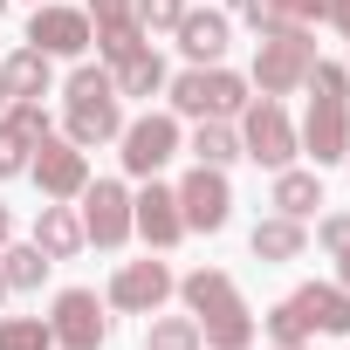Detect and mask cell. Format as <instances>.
I'll return each instance as SVG.
<instances>
[{
    "label": "cell",
    "mask_w": 350,
    "mask_h": 350,
    "mask_svg": "<svg viewBox=\"0 0 350 350\" xmlns=\"http://www.w3.org/2000/svg\"><path fill=\"white\" fill-rule=\"evenodd\" d=\"M172 295H186V309H193V323H200V336H206V350H247L254 343V309L241 302V288H234V275L227 268H193Z\"/></svg>",
    "instance_id": "6da1fadb"
},
{
    "label": "cell",
    "mask_w": 350,
    "mask_h": 350,
    "mask_svg": "<svg viewBox=\"0 0 350 350\" xmlns=\"http://www.w3.org/2000/svg\"><path fill=\"white\" fill-rule=\"evenodd\" d=\"M309 117H302V151H309V165L323 172V165H343L350 158V76H343V62H323L316 55V69H309Z\"/></svg>",
    "instance_id": "7a4b0ae2"
},
{
    "label": "cell",
    "mask_w": 350,
    "mask_h": 350,
    "mask_svg": "<svg viewBox=\"0 0 350 350\" xmlns=\"http://www.w3.org/2000/svg\"><path fill=\"white\" fill-rule=\"evenodd\" d=\"M69 124H62V137L69 144H83V151H96V144H110L117 131H124V96H117V83H110V69H96V62H83L76 76H69Z\"/></svg>",
    "instance_id": "3957f363"
},
{
    "label": "cell",
    "mask_w": 350,
    "mask_h": 350,
    "mask_svg": "<svg viewBox=\"0 0 350 350\" xmlns=\"http://www.w3.org/2000/svg\"><path fill=\"white\" fill-rule=\"evenodd\" d=\"M247 90H254V83H247L241 69H227V62H206V69H186V76L165 83L172 117H193V124H200V117H227V124H234V117L247 110Z\"/></svg>",
    "instance_id": "277c9868"
},
{
    "label": "cell",
    "mask_w": 350,
    "mask_h": 350,
    "mask_svg": "<svg viewBox=\"0 0 350 350\" xmlns=\"http://www.w3.org/2000/svg\"><path fill=\"white\" fill-rule=\"evenodd\" d=\"M309 69H316V35L309 28H268L261 49H254V76L247 83L261 96H288V90L309 83Z\"/></svg>",
    "instance_id": "5b68a950"
},
{
    "label": "cell",
    "mask_w": 350,
    "mask_h": 350,
    "mask_svg": "<svg viewBox=\"0 0 350 350\" xmlns=\"http://www.w3.org/2000/svg\"><path fill=\"white\" fill-rule=\"evenodd\" d=\"M234 131H241V158H254V165H268V172L295 165V151H302V137H295L282 96H247V110L234 117Z\"/></svg>",
    "instance_id": "8992f818"
},
{
    "label": "cell",
    "mask_w": 350,
    "mask_h": 350,
    "mask_svg": "<svg viewBox=\"0 0 350 350\" xmlns=\"http://www.w3.org/2000/svg\"><path fill=\"white\" fill-rule=\"evenodd\" d=\"M117 158H124V172L131 179H158V172L179 158V117L172 110H144V117H131L124 131H117Z\"/></svg>",
    "instance_id": "52a82bcc"
},
{
    "label": "cell",
    "mask_w": 350,
    "mask_h": 350,
    "mask_svg": "<svg viewBox=\"0 0 350 350\" xmlns=\"http://www.w3.org/2000/svg\"><path fill=\"white\" fill-rule=\"evenodd\" d=\"M172 193H179V220H186V234H220V227L234 220V186H227L220 165H193Z\"/></svg>",
    "instance_id": "ba28073f"
},
{
    "label": "cell",
    "mask_w": 350,
    "mask_h": 350,
    "mask_svg": "<svg viewBox=\"0 0 350 350\" xmlns=\"http://www.w3.org/2000/svg\"><path fill=\"white\" fill-rule=\"evenodd\" d=\"M76 200H83L76 220H83V241L90 247H124L131 241V186L124 179H90Z\"/></svg>",
    "instance_id": "9c48e42d"
},
{
    "label": "cell",
    "mask_w": 350,
    "mask_h": 350,
    "mask_svg": "<svg viewBox=\"0 0 350 350\" xmlns=\"http://www.w3.org/2000/svg\"><path fill=\"white\" fill-rule=\"evenodd\" d=\"M172 288H179V275L144 254V261H124V268L110 275V295H103V302L124 309V316H158V309L172 302Z\"/></svg>",
    "instance_id": "30bf717a"
},
{
    "label": "cell",
    "mask_w": 350,
    "mask_h": 350,
    "mask_svg": "<svg viewBox=\"0 0 350 350\" xmlns=\"http://www.w3.org/2000/svg\"><path fill=\"white\" fill-rule=\"evenodd\" d=\"M28 179L42 186V200H76V193L90 186V151L49 131V137L35 144V158H28Z\"/></svg>",
    "instance_id": "8fae6325"
},
{
    "label": "cell",
    "mask_w": 350,
    "mask_h": 350,
    "mask_svg": "<svg viewBox=\"0 0 350 350\" xmlns=\"http://www.w3.org/2000/svg\"><path fill=\"white\" fill-rule=\"evenodd\" d=\"M49 329H55V350H103L110 316H103L96 288H62L55 309H49Z\"/></svg>",
    "instance_id": "7c38bea8"
},
{
    "label": "cell",
    "mask_w": 350,
    "mask_h": 350,
    "mask_svg": "<svg viewBox=\"0 0 350 350\" xmlns=\"http://www.w3.org/2000/svg\"><path fill=\"white\" fill-rule=\"evenodd\" d=\"M42 137H49V110H42V96H14L8 110H0V179H21Z\"/></svg>",
    "instance_id": "4fadbf2b"
},
{
    "label": "cell",
    "mask_w": 350,
    "mask_h": 350,
    "mask_svg": "<svg viewBox=\"0 0 350 350\" xmlns=\"http://www.w3.org/2000/svg\"><path fill=\"white\" fill-rule=\"evenodd\" d=\"M131 234H144V247H151V254L179 247V241H186L179 193H172V186H158V179H144V193H131Z\"/></svg>",
    "instance_id": "5bb4252c"
},
{
    "label": "cell",
    "mask_w": 350,
    "mask_h": 350,
    "mask_svg": "<svg viewBox=\"0 0 350 350\" xmlns=\"http://www.w3.org/2000/svg\"><path fill=\"white\" fill-rule=\"evenodd\" d=\"M28 42H35L42 55H90L96 28H90V14H83V8H55V0H35Z\"/></svg>",
    "instance_id": "9a60e30c"
},
{
    "label": "cell",
    "mask_w": 350,
    "mask_h": 350,
    "mask_svg": "<svg viewBox=\"0 0 350 350\" xmlns=\"http://www.w3.org/2000/svg\"><path fill=\"white\" fill-rule=\"evenodd\" d=\"M179 55L193 62V69H206V62H227V42H234V21L220 14V8H186L179 14Z\"/></svg>",
    "instance_id": "2e32d148"
},
{
    "label": "cell",
    "mask_w": 350,
    "mask_h": 350,
    "mask_svg": "<svg viewBox=\"0 0 350 350\" xmlns=\"http://www.w3.org/2000/svg\"><path fill=\"white\" fill-rule=\"evenodd\" d=\"M35 247L49 254V261H76L90 241H83V220H76V206H62V200H49L42 213H35Z\"/></svg>",
    "instance_id": "e0dca14e"
},
{
    "label": "cell",
    "mask_w": 350,
    "mask_h": 350,
    "mask_svg": "<svg viewBox=\"0 0 350 350\" xmlns=\"http://www.w3.org/2000/svg\"><path fill=\"white\" fill-rule=\"evenodd\" d=\"M295 309L309 316V329L350 336V288H343V282H309V288H295Z\"/></svg>",
    "instance_id": "ac0fdd59"
},
{
    "label": "cell",
    "mask_w": 350,
    "mask_h": 350,
    "mask_svg": "<svg viewBox=\"0 0 350 350\" xmlns=\"http://www.w3.org/2000/svg\"><path fill=\"white\" fill-rule=\"evenodd\" d=\"M247 247H254V261H302V254H309V227L288 220V213H268V220L247 234Z\"/></svg>",
    "instance_id": "d6986e66"
},
{
    "label": "cell",
    "mask_w": 350,
    "mask_h": 350,
    "mask_svg": "<svg viewBox=\"0 0 350 350\" xmlns=\"http://www.w3.org/2000/svg\"><path fill=\"white\" fill-rule=\"evenodd\" d=\"M110 83H117V96H158L172 76H165L158 49H131L124 62H110Z\"/></svg>",
    "instance_id": "ffe728a7"
},
{
    "label": "cell",
    "mask_w": 350,
    "mask_h": 350,
    "mask_svg": "<svg viewBox=\"0 0 350 350\" xmlns=\"http://www.w3.org/2000/svg\"><path fill=\"white\" fill-rule=\"evenodd\" d=\"M316 206H323V179H316V172H302V165H282V172H275V213L309 220Z\"/></svg>",
    "instance_id": "44dd1931"
},
{
    "label": "cell",
    "mask_w": 350,
    "mask_h": 350,
    "mask_svg": "<svg viewBox=\"0 0 350 350\" xmlns=\"http://www.w3.org/2000/svg\"><path fill=\"white\" fill-rule=\"evenodd\" d=\"M0 76H8L14 96H49V83H55V55H42V49L28 42V49H14L8 62H0Z\"/></svg>",
    "instance_id": "7402d4cb"
},
{
    "label": "cell",
    "mask_w": 350,
    "mask_h": 350,
    "mask_svg": "<svg viewBox=\"0 0 350 350\" xmlns=\"http://www.w3.org/2000/svg\"><path fill=\"white\" fill-rule=\"evenodd\" d=\"M186 151H193V165H220V172H227V165L241 158V131H234L227 117H200V131H193Z\"/></svg>",
    "instance_id": "603a6c76"
},
{
    "label": "cell",
    "mask_w": 350,
    "mask_h": 350,
    "mask_svg": "<svg viewBox=\"0 0 350 350\" xmlns=\"http://www.w3.org/2000/svg\"><path fill=\"white\" fill-rule=\"evenodd\" d=\"M49 268H55V261H49L35 241H28V247H0V275H8V295H35Z\"/></svg>",
    "instance_id": "cb8c5ba5"
},
{
    "label": "cell",
    "mask_w": 350,
    "mask_h": 350,
    "mask_svg": "<svg viewBox=\"0 0 350 350\" xmlns=\"http://www.w3.org/2000/svg\"><path fill=\"white\" fill-rule=\"evenodd\" d=\"M144 350H206V336H200L193 309H186V316H151V329H144Z\"/></svg>",
    "instance_id": "d4e9b609"
},
{
    "label": "cell",
    "mask_w": 350,
    "mask_h": 350,
    "mask_svg": "<svg viewBox=\"0 0 350 350\" xmlns=\"http://www.w3.org/2000/svg\"><path fill=\"white\" fill-rule=\"evenodd\" d=\"M0 350H55L49 316H0Z\"/></svg>",
    "instance_id": "484cf974"
},
{
    "label": "cell",
    "mask_w": 350,
    "mask_h": 350,
    "mask_svg": "<svg viewBox=\"0 0 350 350\" xmlns=\"http://www.w3.org/2000/svg\"><path fill=\"white\" fill-rule=\"evenodd\" d=\"M261 329H268L275 343H309V336H316V329H309V316L295 309V295H288V302H275V309L261 316Z\"/></svg>",
    "instance_id": "4316f807"
},
{
    "label": "cell",
    "mask_w": 350,
    "mask_h": 350,
    "mask_svg": "<svg viewBox=\"0 0 350 350\" xmlns=\"http://www.w3.org/2000/svg\"><path fill=\"white\" fill-rule=\"evenodd\" d=\"M103 62H124L131 49H144V21H117V28H96V42H90Z\"/></svg>",
    "instance_id": "83f0119b"
},
{
    "label": "cell",
    "mask_w": 350,
    "mask_h": 350,
    "mask_svg": "<svg viewBox=\"0 0 350 350\" xmlns=\"http://www.w3.org/2000/svg\"><path fill=\"white\" fill-rule=\"evenodd\" d=\"M179 14H186V0H137L144 35H172V28H179Z\"/></svg>",
    "instance_id": "f1b7e54d"
},
{
    "label": "cell",
    "mask_w": 350,
    "mask_h": 350,
    "mask_svg": "<svg viewBox=\"0 0 350 350\" xmlns=\"http://www.w3.org/2000/svg\"><path fill=\"white\" fill-rule=\"evenodd\" d=\"M316 241H323V254L336 261V254H350V213H323L316 220Z\"/></svg>",
    "instance_id": "f546056e"
},
{
    "label": "cell",
    "mask_w": 350,
    "mask_h": 350,
    "mask_svg": "<svg viewBox=\"0 0 350 350\" xmlns=\"http://www.w3.org/2000/svg\"><path fill=\"white\" fill-rule=\"evenodd\" d=\"M90 28H117V21H137V0H90Z\"/></svg>",
    "instance_id": "4dcf8cb0"
},
{
    "label": "cell",
    "mask_w": 350,
    "mask_h": 350,
    "mask_svg": "<svg viewBox=\"0 0 350 350\" xmlns=\"http://www.w3.org/2000/svg\"><path fill=\"white\" fill-rule=\"evenodd\" d=\"M336 282H343V288H350V254H336Z\"/></svg>",
    "instance_id": "1f68e13d"
},
{
    "label": "cell",
    "mask_w": 350,
    "mask_h": 350,
    "mask_svg": "<svg viewBox=\"0 0 350 350\" xmlns=\"http://www.w3.org/2000/svg\"><path fill=\"white\" fill-rule=\"evenodd\" d=\"M8 234H14V220H8V206H0V247H8Z\"/></svg>",
    "instance_id": "d6a6232c"
},
{
    "label": "cell",
    "mask_w": 350,
    "mask_h": 350,
    "mask_svg": "<svg viewBox=\"0 0 350 350\" xmlns=\"http://www.w3.org/2000/svg\"><path fill=\"white\" fill-rule=\"evenodd\" d=\"M8 103H14V90H8V76H0V110H8Z\"/></svg>",
    "instance_id": "836d02e7"
},
{
    "label": "cell",
    "mask_w": 350,
    "mask_h": 350,
    "mask_svg": "<svg viewBox=\"0 0 350 350\" xmlns=\"http://www.w3.org/2000/svg\"><path fill=\"white\" fill-rule=\"evenodd\" d=\"M336 28H343V35H350V0H343V14H336Z\"/></svg>",
    "instance_id": "e575fe53"
},
{
    "label": "cell",
    "mask_w": 350,
    "mask_h": 350,
    "mask_svg": "<svg viewBox=\"0 0 350 350\" xmlns=\"http://www.w3.org/2000/svg\"><path fill=\"white\" fill-rule=\"evenodd\" d=\"M275 350H309V343H275Z\"/></svg>",
    "instance_id": "d590c367"
},
{
    "label": "cell",
    "mask_w": 350,
    "mask_h": 350,
    "mask_svg": "<svg viewBox=\"0 0 350 350\" xmlns=\"http://www.w3.org/2000/svg\"><path fill=\"white\" fill-rule=\"evenodd\" d=\"M0 302H8V275H0Z\"/></svg>",
    "instance_id": "8d00e7d4"
},
{
    "label": "cell",
    "mask_w": 350,
    "mask_h": 350,
    "mask_svg": "<svg viewBox=\"0 0 350 350\" xmlns=\"http://www.w3.org/2000/svg\"><path fill=\"white\" fill-rule=\"evenodd\" d=\"M0 14H8V0H0Z\"/></svg>",
    "instance_id": "74e56055"
},
{
    "label": "cell",
    "mask_w": 350,
    "mask_h": 350,
    "mask_svg": "<svg viewBox=\"0 0 350 350\" xmlns=\"http://www.w3.org/2000/svg\"><path fill=\"white\" fill-rule=\"evenodd\" d=\"M343 76H350V62H343Z\"/></svg>",
    "instance_id": "f35d334b"
},
{
    "label": "cell",
    "mask_w": 350,
    "mask_h": 350,
    "mask_svg": "<svg viewBox=\"0 0 350 350\" xmlns=\"http://www.w3.org/2000/svg\"><path fill=\"white\" fill-rule=\"evenodd\" d=\"M247 350H254V343H247Z\"/></svg>",
    "instance_id": "ab89813d"
},
{
    "label": "cell",
    "mask_w": 350,
    "mask_h": 350,
    "mask_svg": "<svg viewBox=\"0 0 350 350\" xmlns=\"http://www.w3.org/2000/svg\"><path fill=\"white\" fill-rule=\"evenodd\" d=\"M343 165H350V158H343Z\"/></svg>",
    "instance_id": "60d3db41"
}]
</instances>
